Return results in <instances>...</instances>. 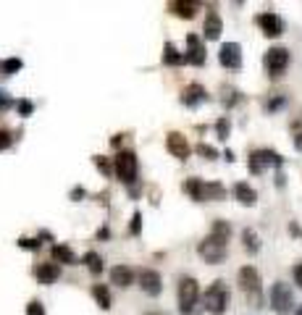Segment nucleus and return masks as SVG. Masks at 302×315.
<instances>
[{"mask_svg":"<svg viewBox=\"0 0 302 315\" xmlns=\"http://www.w3.org/2000/svg\"><path fill=\"white\" fill-rule=\"evenodd\" d=\"M176 297H179V312L181 315H197L200 312V284L192 276L179 279Z\"/></svg>","mask_w":302,"mask_h":315,"instance_id":"nucleus-1","label":"nucleus"},{"mask_svg":"<svg viewBox=\"0 0 302 315\" xmlns=\"http://www.w3.org/2000/svg\"><path fill=\"white\" fill-rule=\"evenodd\" d=\"M113 173L119 176V182L131 187L137 182V173H139V161H137V155L131 150H119L113 158Z\"/></svg>","mask_w":302,"mask_h":315,"instance_id":"nucleus-2","label":"nucleus"},{"mask_svg":"<svg viewBox=\"0 0 302 315\" xmlns=\"http://www.w3.org/2000/svg\"><path fill=\"white\" fill-rule=\"evenodd\" d=\"M229 300H231V294H229V286L218 279V281H213L211 284V289L205 291V297H202V307L211 312V315H223L226 312V307H229Z\"/></svg>","mask_w":302,"mask_h":315,"instance_id":"nucleus-3","label":"nucleus"},{"mask_svg":"<svg viewBox=\"0 0 302 315\" xmlns=\"http://www.w3.org/2000/svg\"><path fill=\"white\" fill-rule=\"evenodd\" d=\"M226 244H229V239H223V237H218V234H207L200 244H197V255L205 260V263H211V265H218V263H223V258H226Z\"/></svg>","mask_w":302,"mask_h":315,"instance_id":"nucleus-4","label":"nucleus"},{"mask_svg":"<svg viewBox=\"0 0 302 315\" xmlns=\"http://www.w3.org/2000/svg\"><path fill=\"white\" fill-rule=\"evenodd\" d=\"M268 297H271V307H273L276 315H289L294 310V294H292L289 284H284V281H276L271 286Z\"/></svg>","mask_w":302,"mask_h":315,"instance_id":"nucleus-5","label":"nucleus"},{"mask_svg":"<svg viewBox=\"0 0 302 315\" xmlns=\"http://www.w3.org/2000/svg\"><path fill=\"white\" fill-rule=\"evenodd\" d=\"M237 281H239V289L244 291V294H247L250 300L260 302V273H258V268H252V265L239 268Z\"/></svg>","mask_w":302,"mask_h":315,"instance_id":"nucleus-6","label":"nucleus"},{"mask_svg":"<svg viewBox=\"0 0 302 315\" xmlns=\"http://www.w3.org/2000/svg\"><path fill=\"white\" fill-rule=\"evenodd\" d=\"M263 66H266V71L268 76L278 79L284 71H287V66H289V50L287 48H271L263 58Z\"/></svg>","mask_w":302,"mask_h":315,"instance_id":"nucleus-7","label":"nucleus"},{"mask_svg":"<svg viewBox=\"0 0 302 315\" xmlns=\"http://www.w3.org/2000/svg\"><path fill=\"white\" fill-rule=\"evenodd\" d=\"M281 163H284V158L276 150H255V152H250V161H247L252 173H263L268 166H281Z\"/></svg>","mask_w":302,"mask_h":315,"instance_id":"nucleus-8","label":"nucleus"},{"mask_svg":"<svg viewBox=\"0 0 302 315\" xmlns=\"http://www.w3.org/2000/svg\"><path fill=\"white\" fill-rule=\"evenodd\" d=\"M258 27H260V32L266 34V37H278V34H284V21H281V16L278 13H273V11H263V13H258Z\"/></svg>","mask_w":302,"mask_h":315,"instance_id":"nucleus-9","label":"nucleus"},{"mask_svg":"<svg viewBox=\"0 0 302 315\" xmlns=\"http://www.w3.org/2000/svg\"><path fill=\"white\" fill-rule=\"evenodd\" d=\"M139 286L147 297H158L160 291H163V279H160L158 271L153 268H145V271H139Z\"/></svg>","mask_w":302,"mask_h":315,"instance_id":"nucleus-10","label":"nucleus"},{"mask_svg":"<svg viewBox=\"0 0 302 315\" xmlns=\"http://www.w3.org/2000/svg\"><path fill=\"white\" fill-rule=\"evenodd\" d=\"M166 150H168L174 158H179V161H187L190 152H192L187 137H184V134H179V131H168V137H166Z\"/></svg>","mask_w":302,"mask_h":315,"instance_id":"nucleus-11","label":"nucleus"},{"mask_svg":"<svg viewBox=\"0 0 302 315\" xmlns=\"http://www.w3.org/2000/svg\"><path fill=\"white\" fill-rule=\"evenodd\" d=\"M218 61H221V66H226V69H239V66H242V45L239 42L221 45Z\"/></svg>","mask_w":302,"mask_h":315,"instance_id":"nucleus-12","label":"nucleus"},{"mask_svg":"<svg viewBox=\"0 0 302 315\" xmlns=\"http://www.w3.org/2000/svg\"><path fill=\"white\" fill-rule=\"evenodd\" d=\"M187 63L192 66H205V45L197 34H187Z\"/></svg>","mask_w":302,"mask_h":315,"instance_id":"nucleus-13","label":"nucleus"},{"mask_svg":"<svg viewBox=\"0 0 302 315\" xmlns=\"http://www.w3.org/2000/svg\"><path fill=\"white\" fill-rule=\"evenodd\" d=\"M205 100H207V92H205V87H202V84L192 82V84L184 87V92H181V103L187 105V108H195V105H200V103H205Z\"/></svg>","mask_w":302,"mask_h":315,"instance_id":"nucleus-14","label":"nucleus"},{"mask_svg":"<svg viewBox=\"0 0 302 315\" xmlns=\"http://www.w3.org/2000/svg\"><path fill=\"white\" fill-rule=\"evenodd\" d=\"M221 32H223V21H221V16H218L216 11H207L205 24H202V34H205V40H218V37H221Z\"/></svg>","mask_w":302,"mask_h":315,"instance_id":"nucleus-15","label":"nucleus"},{"mask_svg":"<svg viewBox=\"0 0 302 315\" xmlns=\"http://www.w3.org/2000/svg\"><path fill=\"white\" fill-rule=\"evenodd\" d=\"M34 276L40 284H55L61 279V268H58V263H40L34 268Z\"/></svg>","mask_w":302,"mask_h":315,"instance_id":"nucleus-16","label":"nucleus"},{"mask_svg":"<svg viewBox=\"0 0 302 315\" xmlns=\"http://www.w3.org/2000/svg\"><path fill=\"white\" fill-rule=\"evenodd\" d=\"M110 284L121 286V289L131 286V284H134V271H131L129 265H116L113 271H110Z\"/></svg>","mask_w":302,"mask_h":315,"instance_id":"nucleus-17","label":"nucleus"},{"mask_svg":"<svg viewBox=\"0 0 302 315\" xmlns=\"http://www.w3.org/2000/svg\"><path fill=\"white\" fill-rule=\"evenodd\" d=\"M234 197L242 202V205H247V208H252L255 202H258V192H255L247 182H237L234 184Z\"/></svg>","mask_w":302,"mask_h":315,"instance_id":"nucleus-18","label":"nucleus"},{"mask_svg":"<svg viewBox=\"0 0 302 315\" xmlns=\"http://www.w3.org/2000/svg\"><path fill=\"white\" fill-rule=\"evenodd\" d=\"M200 3H184V0H174V3H168V11L179 18H192L197 13Z\"/></svg>","mask_w":302,"mask_h":315,"instance_id":"nucleus-19","label":"nucleus"},{"mask_svg":"<svg viewBox=\"0 0 302 315\" xmlns=\"http://www.w3.org/2000/svg\"><path fill=\"white\" fill-rule=\"evenodd\" d=\"M53 260H58V263H63V265H77L79 260H77V255H74V250L68 244H53Z\"/></svg>","mask_w":302,"mask_h":315,"instance_id":"nucleus-20","label":"nucleus"},{"mask_svg":"<svg viewBox=\"0 0 302 315\" xmlns=\"http://www.w3.org/2000/svg\"><path fill=\"white\" fill-rule=\"evenodd\" d=\"M184 192H187L192 200L202 202V200H205V182H202V179H197V176H192V179H187V182H184Z\"/></svg>","mask_w":302,"mask_h":315,"instance_id":"nucleus-21","label":"nucleus"},{"mask_svg":"<svg viewBox=\"0 0 302 315\" xmlns=\"http://www.w3.org/2000/svg\"><path fill=\"white\" fill-rule=\"evenodd\" d=\"M163 63L166 66H181V63H187V55L179 53L174 42H166V48H163Z\"/></svg>","mask_w":302,"mask_h":315,"instance_id":"nucleus-22","label":"nucleus"},{"mask_svg":"<svg viewBox=\"0 0 302 315\" xmlns=\"http://www.w3.org/2000/svg\"><path fill=\"white\" fill-rule=\"evenodd\" d=\"M82 263L87 265V271L92 273V276H100L103 273V258L95 252V250H89V252H84V258H82Z\"/></svg>","mask_w":302,"mask_h":315,"instance_id":"nucleus-23","label":"nucleus"},{"mask_svg":"<svg viewBox=\"0 0 302 315\" xmlns=\"http://www.w3.org/2000/svg\"><path fill=\"white\" fill-rule=\"evenodd\" d=\"M92 297H95V302L100 305V310H110V291L105 284H95L92 286Z\"/></svg>","mask_w":302,"mask_h":315,"instance_id":"nucleus-24","label":"nucleus"},{"mask_svg":"<svg viewBox=\"0 0 302 315\" xmlns=\"http://www.w3.org/2000/svg\"><path fill=\"white\" fill-rule=\"evenodd\" d=\"M242 244H244V250L252 252V255L260 250V239H258V234H255L252 229H244V231H242Z\"/></svg>","mask_w":302,"mask_h":315,"instance_id":"nucleus-25","label":"nucleus"},{"mask_svg":"<svg viewBox=\"0 0 302 315\" xmlns=\"http://www.w3.org/2000/svg\"><path fill=\"white\" fill-rule=\"evenodd\" d=\"M205 200H226V189H223V184H218V182L205 184Z\"/></svg>","mask_w":302,"mask_h":315,"instance_id":"nucleus-26","label":"nucleus"},{"mask_svg":"<svg viewBox=\"0 0 302 315\" xmlns=\"http://www.w3.org/2000/svg\"><path fill=\"white\" fill-rule=\"evenodd\" d=\"M211 234H218V237L229 239V237H231V226H229L226 221H213V226H211Z\"/></svg>","mask_w":302,"mask_h":315,"instance_id":"nucleus-27","label":"nucleus"},{"mask_svg":"<svg viewBox=\"0 0 302 315\" xmlns=\"http://www.w3.org/2000/svg\"><path fill=\"white\" fill-rule=\"evenodd\" d=\"M197 155H202L205 161H216L218 158V152H216V147H211V145H205V142H200L197 145Z\"/></svg>","mask_w":302,"mask_h":315,"instance_id":"nucleus-28","label":"nucleus"},{"mask_svg":"<svg viewBox=\"0 0 302 315\" xmlns=\"http://www.w3.org/2000/svg\"><path fill=\"white\" fill-rule=\"evenodd\" d=\"M229 131H231V124H229V119H218V124H216V134H218V140H229Z\"/></svg>","mask_w":302,"mask_h":315,"instance_id":"nucleus-29","label":"nucleus"},{"mask_svg":"<svg viewBox=\"0 0 302 315\" xmlns=\"http://www.w3.org/2000/svg\"><path fill=\"white\" fill-rule=\"evenodd\" d=\"M21 66H24V63H21V58H8L6 63H3V74H16V71H21Z\"/></svg>","mask_w":302,"mask_h":315,"instance_id":"nucleus-30","label":"nucleus"},{"mask_svg":"<svg viewBox=\"0 0 302 315\" xmlns=\"http://www.w3.org/2000/svg\"><path fill=\"white\" fill-rule=\"evenodd\" d=\"M92 161H95V166H98V168H100L105 176H110V173H113V166L108 163V158H103V155H95V158H92Z\"/></svg>","mask_w":302,"mask_h":315,"instance_id":"nucleus-31","label":"nucleus"},{"mask_svg":"<svg viewBox=\"0 0 302 315\" xmlns=\"http://www.w3.org/2000/svg\"><path fill=\"white\" fill-rule=\"evenodd\" d=\"M139 231H142V213L137 210V213L131 215V226H129V234H131V237H137Z\"/></svg>","mask_w":302,"mask_h":315,"instance_id":"nucleus-32","label":"nucleus"},{"mask_svg":"<svg viewBox=\"0 0 302 315\" xmlns=\"http://www.w3.org/2000/svg\"><path fill=\"white\" fill-rule=\"evenodd\" d=\"M239 103V92L237 89H226V95H223V105L231 108V105H237Z\"/></svg>","mask_w":302,"mask_h":315,"instance_id":"nucleus-33","label":"nucleus"},{"mask_svg":"<svg viewBox=\"0 0 302 315\" xmlns=\"http://www.w3.org/2000/svg\"><path fill=\"white\" fill-rule=\"evenodd\" d=\"M27 315H45V305H42L40 300H32V302L27 305Z\"/></svg>","mask_w":302,"mask_h":315,"instance_id":"nucleus-34","label":"nucleus"},{"mask_svg":"<svg viewBox=\"0 0 302 315\" xmlns=\"http://www.w3.org/2000/svg\"><path fill=\"white\" fill-rule=\"evenodd\" d=\"M16 108H18V116H32V110H34V105L29 100H18Z\"/></svg>","mask_w":302,"mask_h":315,"instance_id":"nucleus-35","label":"nucleus"},{"mask_svg":"<svg viewBox=\"0 0 302 315\" xmlns=\"http://www.w3.org/2000/svg\"><path fill=\"white\" fill-rule=\"evenodd\" d=\"M18 247H24V250H37V247H40V239H29V237H21V239H18Z\"/></svg>","mask_w":302,"mask_h":315,"instance_id":"nucleus-36","label":"nucleus"},{"mask_svg":"<svg viewBox=\"0 0 302 315\" xmlns=\"http://www.w3.org/2000/svg\"><path fill=\"white\" fill-rule=\"evenodd\" d=\"M284 103H287L284 97H276V100H268V103H266V110H268V113H273V110H278V108H281Z\"/></svg>","mask_w":302,"mask_h":315,"instance_id":"nucleus-37","label":"nucleus"},{"mask_svg":"<svg viewBox=\"0 0 302 315\" xmlns=\"http://www.w3.org/2000/svg\"><path fill=\"white\" fill-rule=\"evenodd\" d=\"M292 276H294V284L302 289V263H297V265L292 268Z\"/></svg>","mask_w":302,"mask_h":315,"instance_id":"nucleus-38","label":"nucleus"},{"mask_svg":"<svg viewBox=\"0 0 302 315\" xmlns=\"http://www.w3.org/2000/svg\"><path fill=\"white\" fill-rule=\"evenodd\" d=\"M13 105V100L8 97V92H3V89H0V110H6V108H11Z\"/></svg>","mask_w":302,"mask_h":315,"instance_id":"nucleus-39","label":"nucleus"},{"mask_svg":"<svg viewBox=\"0 0 302 315\" xmlns=\"http://www.w3.org/2000/svg\"><path fill=\"white\" fill-rule=\"evenodd\" d=\"M11 145V134L8 131H3V129H0V150H6Z\"/></svg>","mask_w":302,"mask_h":315,"instance_id":"nucleus-40","label":"nucleus"},{"mask_svg":"<svg viewBox=\"0 0 302 315\" xmlns=\"http://www.w3.org/2000/svg\"><path fill=\"white\" fill-rule=\"evenodd\" d=\"M84 194H87V192H84L82 187H74V189H71V200H77V202H79V200H82Z\"/></svg>","mask_w":302,"mask_h":315,"instance_id":"nucleus-41","label":"nucleus"},{"mask_svg":"<svg viewBox=\"0 0 302 315\" xmlns=\"http://www.w3.org/2000/svg\"><path fill=\"white\" fill-rule=\"evenodd\" d=\"M294 150H299V152H302V131H297V134H294Z\"/></svg>","mask_w":302,"mask_h":315,"instance_id":"nucleus-42","label":"nucleus"},{"mask_svg":"<svg viewBox=\"0 0 302 315\" xmlns=\"http://www.w3.org/2000/svg\"><path fill=\"white\" fill-rule=\"evenodd\" d=\"M121 140H124V137H121V134H116V137L110 140V145H113V147H119V145H121Z\"/></svg>","mask_w":302,"mask_h":315,"instance_id":"nucleus-43","label":"nucleus"},{"mask_svg":"<svg viewBox=\"0 0 302 315\" xmlns=\"http://www.w3.org/2000/svg\"><path fill=\"white\" fill-rule=\"evenodd\" d=\"M98 239H108V229H105V226L98 231Z\"/></svg>","mask_w":302,"mask_h":315,"instance_id":"nucleus-44","label":"nucleus"},{"mask_svg":"<svg viewBox=\"0 0 302 315\" xmlns=\"http://www.w3.org/2000/svg\"><path fill=\"white\" fill-rule=\"evenodd\" d=\"M294 315H302V305H299V307H297V312H294Z\"/></svg>","mask_w":302,"mask_h":315,"instance_id":"nucleus-45","label":"nucleus"}]
</instances>
